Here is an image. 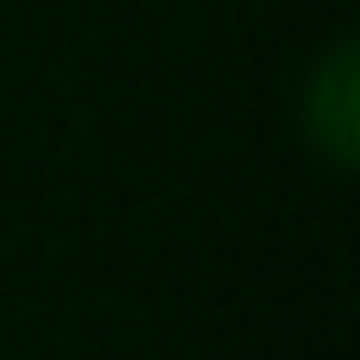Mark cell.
I'll return each instance as SVG.
<instances>
[{
    "instance_id": "6da1fadb",
    "label": "cell",
    "mask_w": 360,
    "mask_h": 360,
    "mask_svg": "<svg viewBox=\"0 0 360 360\" xmlns=\"http://www.w3.org/2000/svg\"><path fill=\"white\" fill-rule=\"evenodd\" d=\"M298 124H304V141L315 158H326L343 174L360 169V45L354 39H338L309 68Z\"/></svg>"
}]
</instances>
